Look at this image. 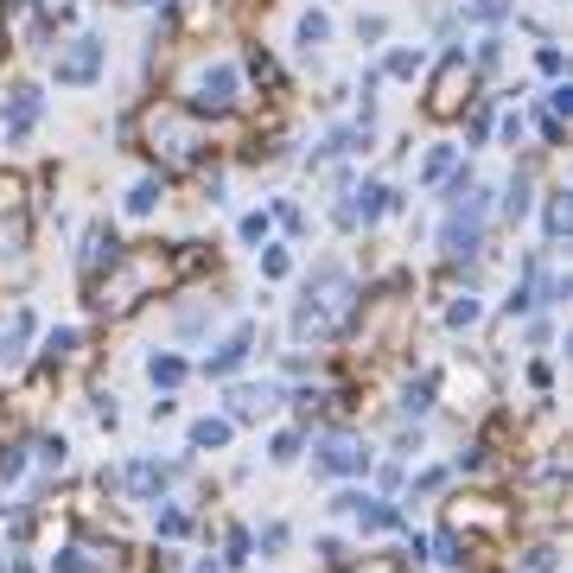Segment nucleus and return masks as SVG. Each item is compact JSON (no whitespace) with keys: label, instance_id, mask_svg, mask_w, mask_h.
I'll list each match as a JSON object with an SVG mask.
<instances>
[{"label":"nucleus","instance_id":"obj_1","mask_svg":"<svg viewBox=\"0 0 573 573\" xmlns=\"http://www.w3.org/2000/svg\"><path fill=\"white\" fill-rule=\"evenodd\" d=\"M357 319H363V287H357V274L344 268V262H319V268L306 274L300 300H293L287 332H293L300 351H319V344L351 338Z\"/></svg>","mask_w":573,"mask_h":573},{"label":"nucleus","instance_id":"obj_2","mask_svg":"<svg viewBox=\"0 0 573 573\" xmlns=\"http://www.w3.org/2000/svg\"><path fill=\"white\" fill-rule=\"evenodd\" d=\"M134 128H141V141H147V153L153 160H166V166H198L204 160V147L217 141V128L223 121H204V115H191V109H179L172 96H153L141 115H128Z\"/></svg>","mask_w":573,"mask_h":573},{"label":"nucleus","instance_id":"obj_3","mask_svg":"<svg viewBox=\"0 0 573 573\" xmlns=\"http://www.w3.org/2000/svg\"><path fill=\"white\" fill-rule=\"evenodd\" d=\"M172 102L204 121H230L242 102H249V83H242V64L236 58H211V51H198V58L185 64L179 77H172Z\"/></svg>","mask_w":573,"mask_h":573},{"label":"nucleus","instance_id":"obj_4","mask_svg":"<svg viewBox=\"0 0 573 573\" xmlns=\"http://www.w3.org/2000/svg\"><path fill=\"white\" fill-rule=\"evenodd\" d=\"M172 274H179V255L172 249H121V262L102 274V281H90V306L96 312H128L153 300V287H166Z\"/></svg>","mask_w":573,"mask_h":573},{"label":"nucleus","instance_id":"obj_5","mask_svg":"<svg viewBox=\"0 0 573 573\" xmlns=\"http://www.w3.org/2000/svg\"><path fill=\"white\" fill-rule=\"evenodd\" d=\"M491 217H497V191H491V185H472L465 198H446V204H440V236H433V249H440L453 268L478 262L484 242H491Z\"/></svg>","mask_w":573,"mask_h":573},{"label":"nucleus","instance_id":"obj_6","mask_svg":"<svg viewBox=\"0 0 573 573\" xmlns=\"http://www.w3.org/2000/svg\"><path fill=\"white\" fill-rule=\"evenodd\" d=\"M472 96H478V77H472V64H465V45L433 51V64L421 77V115L427 121H459L472 109Z\"/></svg>","mask_w":573,"mask_h":573},{"label":"nucleus","instance_id":"obj_7","mask_svg":"<svg viewBox=\"0 0 573 573\" xmlns=\"http://www.w3.org/2000/svg\"><path fill=\"white\" fill-rule=\"evenodd\" d=\"M306 446H312V472L338 478V484L370 478V465H376V453L363 446V433H351V427H319V433L306 427Z\"/></svg>","mask_w":573,"mask_h":573},{"label":"nucleus","instance_id":"obj_8","mask_svg":"<svg viewBox=\"0 0 573 573\" xmlns=\"http://www.w3.org/2000/svg\"><path fill=\"white\" fill-rule=\"evenodd\" d=\"M102 71H109V39L102 32H71L51 51V83L58 90H96Z\"/></svg>","mask_w":573,"mask_h":573},{"label":"nucleus","instance_id":"obj_9","mask_svg":"<svg viewBox=\"0 0 573 573\" xmlns=\"http://www.w3.org/2000/svg\"><path fill=\"white\" fill-rule=\"evenodd\" d=\"M39 121H45V83H7L0 90V141L7 147L32 141Z\"/></svg>","mask_w":573,"mask_h":573},{"label":"nucleus","instance_id":"obj_10","mask_svg":"<svg viewBox=\"0 0 573 573\" xmlns=\"http://www.w3.org/2000/svg\"><path fill=\"white\" fill-rule=\"evenodd\" d=\"M255 344H262V325H255V319H236V325H230V332H223V338L211 344V357H204V363H198V370H204V376H211V382H236L242 370H249V357H255Z\"/></svg>","mask_w":573,"mask_h":573},{"label":"nucleus","instance_id":"obj_11","mask_svg":"<svg viewBox=\"0 0 573 573\" xmlns=\"http://www.w3.org/2000/svg\"><path fill=\"white\" fill-rule=\"evenodd\" d=\"M287 402V389H281V382H249V376H242V382H223V421H230V427H242V421H262V414H274V408H281Z\"/></svg>","mask_w":573,"mask_h":573},{"label":"nucleus","instance_id":"obj_12","mask_svg":"<svg viewBox=\"0 0 573 573\" xmlns=\"http://www.w3.org/2000/svg\"><path fill=\"white\" fill-rule=\"evenodd\" d=\"M121 262V236H115V223L109 217H90V230H83V242H77V274H83V287L90 281H102Z\"/></svg>","mask_w":573,"mask_h":573},{"label":"nucleus","instance_id":"obj_13","mask_svg":"<svg viewBox=\"0 0 573 573\" xmlns=\"http://www.w3.org/2000/svg\"><path fill=\"white\" fill-rule=\"evenodd\" d=\"M427 64H433V45H427V39H395V45H382V51H376L382 83H421V77H427Z\"/></svg>","mask_w":573,"mask_h":573},{"label":"nucleus","instance_id":"obj_14","mask_svg":"<svg viewBox=\"0 0 573 573\" xmlns=\"http://www.w3.org/2000/svg\"><path fill=\"white\" fill-rule=\"evenodd\" d=\"M223 319H230V300H185L179 312H172V338L198 344V338H211Z\"/></svg>","mask_w":573,"mask_h":573},{"label":"nucleus","instance_id":"obj_15","mask_svg":"<svg viewBox=\"0 0 573 573\" xmlns=\"http://www.w3.org/2000/svg\"><path fill=\"white\" fill-rule=\"evenodd\" d=\"M332 39H338V20H332L325 7H300V13H293V45H300V58H306V64L319 58V51L332 45Z\"/></svg>","mask_w":573,"mask_h":573},{"label":"nucleus","instance_id":"obj_16","mask_svg":"<svg viewBox=\"0 0 573 573\" xmlns=\"http://www.w3.org/2000/svg\"><path fill=\"white\" fill-rule=\"evenodd\" d=\"M529 211H535V160H516V172L503 179L497 217H503V223H516V217H529Z\"/></svg>","mask_w":573,"mask_h":573},{"label":"nucleus","instance_id":"obj_17","mask_svg":"<svg viewBox=\"0 0 573 573\" xmlns=\"http://www.w3.org/2000/svg\"><path fill=\"white\" fill-rule=\"evenodd\" d=\"M26 338H39V312H32V306H13L7 332H0V370H7V376L26 363Z\"/></svg>","mask_w":573,"mask_h":573},{"label":"nucleus","instance_id":"obj_18","mask_svg":"<svg viewBox=\"0 0 573 573\" xmlns=\"http://www.w3.org/2000/svg\"><path fill=\"white\" fill-rule=\"evenodd\" d=\"M440 408V376H408L395 389V421H427Z\"/></svg>","mask_w":573,"mask_h":573},{"label":"nucleus","instance_id":"obj_19","mask_svg":"<svg viewBox=\"0 0 573 573\" xmlns=\"http://www.w3.org/2000/svg\"><path fill=\"white\" fill-rule=\"evenodd\" d=\"M465 160V147L459 141H433L427 153H421V166H414V185H421V191H440L446 185V172H453Z\"/></svg>","mask_w":573,"mask_h":573},{"label":"nucleus","instance_id":"obj_20","mask_svg":"<svg viewBox=\"0 0 573 573\" xmlns=\"http://www.w3.org/2000/svg\"><path fill=\"white\" fill-rule=\"evenodd\" d=\"M166 172H141V179H134L128 191H121V217H153L166 204Z\"/></svg>","mask_w":573,"mask_h":573},{"label":"nucleus","instance_id":"obj_21","mask_svg":"<svg viewBox=\"0 0 573 573\" xmlns=\"http://www.w3.org/2000/svg\"><path fill=\"white\" fill-rule=\"evenodd\" d=\"M535 204H542V249H561V242H567V223H573V204H567V185H548L542 191V198H535Z\"/></svg>","mask_w":573,"mask_h":573},{"label":"nucleus","instance_id":"obj_22","mask_svg":"<svg viewBox=\"0 0 573 573\" xmlns=\"http://www.w3.org/2000/svg\"><path fill=\"white\" fill-rule=\"evenodd\" d=\"M236 64H242V83L255 77L262 90H287V71L274 64V51H268L262 39H249V45H242V58H236Z\"/></svg>","mask_w":573,"mask_h":573},{"label":"nucleus","instance_id":"obj_23","mask_svg":"<svg viewBox=\"0 0 573 573\" xmlns=\"http://www.w3.org/2000/svg\"><path fill=\"white\" fill-rule=\"evenodd\" d=\"M503 58H510V32H478V39L465 45V64H472L478 83L491 77V71H503Z\"/></svg>","mask_w":573,"mask_h":573},{"label":"nucleus","instance_id":"obj_24","mask_svg":"<svg viewBox=\"0 0 573 573\" xmlns=\"http://www.w3.org/2000/svg\"><path fill=\"white\" fill-rule=\"evenodd\" d=\"M230 440H236V427L223 421V414H198V421L185 427V453H223Z\"/></svg>","mask_w":573,"mask_h":573},{"label":"nucleus","instance_id":"obj_25","mask_svg":"<svg viewBox=\"0 0 573 573\" xmlns=\"http://www.w3.org/2000/svg\"><path fill=\"white\" fill-rule=\"evenodd\" d=\"M459 20L478 32H503L516 20V0H459Z\"/></svg>","mask_w":573,"mask_h":573},{"label":"nucleus","instance_id":"obj_26","mask_svg":"<svg viewBox=\"0 0 573 573\" xmlns=\"http://www.w3.org/2000/svg\"><path fill=\"white\" fill-rule=\"evenodd\" d=\"M185 376H191V363H185L179 351H153V357H147V382H153L160 395H179Z\"/></svg>","mask_w":573,"mask_h":573},{"label":"nucleus","instance_id":"obj_27","mask_svg":"<svg viewBox=\"0 0 573 573\" xmlns=\"http://www.w3.org/2000/svg\"><path fill=\"white\" fill-rule=\"evenodd\" d=\"M459 121H465V147H491V121H497V96H472V109H465Z\"/></svg>","mask_w":573,"mask_h":573},{"label":"nucleus","instance_id":"obj_28","mask_svg":"<svg viewBox=\"0 0 573 573\" xmlns=\"http://www.w3.org/2000/svg\"><path fill=\"white\" fill-rule=\"evenodd\" d=\"M77 344H83L77 325H58V332H45V338H39V363H45V370H58V363H71V357H77Z\"/></svg>","mask_w":573,"mask_h":573},{"label":"nucleus","instance_id":"obj_29","mask_svg":"<svg viewBox=\"0 0 573 573\" xmlns=\"http://www.w3.org/2000/svg\"><path fill=\"white\" fill-rule=\"evenodd\" d=\"M491 134H497V147H523L529 141V121H523V102H503V109H497V121H491Z\"/></svg>","mask_w":573,"mask_h":573},{"label":"nucleus","instance_id":"obj_30","mask_svg":"<svg viewBox=\"0 0 573 573\" xmlns=\"http://www.w3.org/2000/svg\"><path fill=\"white\" fill-rule=\"evenodd\" d=\"M249 535H255V554H262V561H281V554L293 548V523H281V516L262 523V529H249Z\"/></svg>","mask_w":573,"mask_h":573},{"label":"nucleus","instance_id":"obj_31","mask_svg":"<svg viewBox=\"0 0 573 573\" xmlns=\"http://www.w3.org/2000/svg\"><path fill=\"white\" fill-rule=\"evenodd\" d=\"M427 561H433V567H446V573H459V567H465V535L440 529V535L427 542Z\"/></svg>","mask_w":573,"mask_h":573},{"label":"nucleus","instance_id":"obj_32","mask_svg":"<svg viewBox=\"0 0 573 573\" xmlns=\"http://www.w3.org/2000/svg\"><path fill=\"white\" fill-rule=\"evenodd\" d=\"M523 121H529L535 134H542V147H561V141H567V121H554L535 96H523Z\"/></svg>","mask_w":573,"mask_h":573},{"label":"nucleus","instance_id":"obj_33","mask_svg":"<svg viewBox=\"0 0 573 573\" xmlns=\"http://www.w3.org/2000/svg\"><path fill=\"white\" fill-rule=\"evenodd\" d=\"M478 319H484V300H478V293H472V287L453 293V306H446V332H472Z\"/></svg>","mask_w":573,"mask_h":573},{"label":"nucleus","instance_id":"obj_34","mask_svg":"<svg viewBox=\"0 0 573 573\" xmlns=\"http://www.w3.org/2000/svg\"><path fill=\"white\" fill-rule=\"evenodd\" d=\"M26 465H32V440H7V446H0V491L26 478Z\"/></svg>","mask_w":573,"mask_h":573},{"label":"nucleus","instance_id":"obj_35","mask_svg":"<svg viewBox=\"0 0 573 573\" xmlns=\"http://www.w3.org/2000/svg\"><path fill=\"white\" fill-rule=\"evenodd\" d=\"M351 39H357L363 51H382V45H389V13H357V20H351Z\"/></svg>","mask_w":573,"mask_h":573},{"label":"nucleus","instance_id":"obj_36","mask_svg":"<svg viewBox=\"0 0 573 573\" xmlns=\"http://www.w3.org/2000/svg\"><path fill=\"white\" fill-rule=\"evenodd\" d=\"M153 529H160L166 542H179V535H191V510H185V503H172V497H160V516H153Z\"/></svg>","mask_w":573,"mask_h":573},{"label":"nucleus","instance_id":"obj_37","mask_svg":"<svg viewBox=\"0 0 573 573\" xmlns=\"http://www.w3.org/2000/svg\"><path fill=\"white\" fill-rule=\"evenodd\" d=\"M300 453H306V427H281V433L268 440V459H274V465H293Z\"/></svg>","mask_w":573,"mask_h":573},{"label":"nucleus","instance_id":"obj_38","mask_svg":"<svg viewBox=\"0 0 573 573\" xmlns=\"http://www.w3.org/2000/svg\"><path fill=\"white\" fill-rule=\"evenodd\" d=\"M293 274V242H262V281H287Z\"/></svg>","mask_w":573,"mask_h":573},{"label":"nucleus","instance_id":"obj_39","mask_svg":"<svg viewBox=\"0 0 573 573\" xmlns=\"http://www.w3.org/2000/svg\"><path fill=\"white\" fill-rule=\"evenodd\" d=\"M535 71H542L548 83L567 77V51H561V39H542V45H535Z\"/></svg>","mask_w":573,"mask_h":573},{"label":"nucleus","instance_id":"obj_40","mask_svg":"<svg viewBox=\"0 0 573 573\" xmlns=\"http://www.w3.org/2000/svg\"><path fill=\"white\" fill-rule=\"evenodd\" d=\"M20 211H32V204H26V179H20V172H0V217H20Z\"/></svg>","mask_w":573,"mask_h":573},{"label":"nucleus","instance_id":"obj_41","mask_svg":"<svg viewBox=\"0 0 573 573\" xmlns=\"http://www.w3.org/2000/svg\"><path fill=\"white\" fill-rule=\"evenodd\" d=\"M32 453H39L45 472H64V459H71V440H64V433H45V440H32Z\"/></svg>","mask_w":573,"mask_h":573},{"label":"nucleus","instance_id":"obj_42","mask_svg":"<svg viewBox=\"0 0 573 573\" xmlns=\"http://www.w3.org/2000/svg\"><path fill=\"white\" fill-rule=\"evenodd\" d=\"M535 102H542V109H548L554 121H567V115H573V77H561V83H548V90L535 96Z\"/></svg>","mask_w":573,"mask_h":573},{"label":"nucleus","instance_id":"obj_43","mask_svg":"<svg viewBox=\"0 0 573 573\" xmlns=\"http://www.w3.org/2000/svg\"><path fill=\"white\" fill-rule=\"evenodd\" d=\"M446 484H453V465H421L414 472V497H440Z\"/></svg>","mask_w":573,"mask_h":573},{"label":"nucleus","instance_id":"obj_44","mask_svg":"<svg viewBox=\"0 0 573 573\" xmlns=\"http://www.w3.org/2000/svg\"><path fill=\"white\" fill-rule=\"evenodd\" d=\"M236 236H242V242H249V249H255V242H268V236H274V217H268V211H242Z\"/></svg>","mask_w":573,"mask_h":573},{"label":"nucleus","instance_id":"obj_45","mask_svg":"<svg viewBox=\"0 0 573 573\" xmlns=\"http://www.w3.org/2000/svg\"><path fill=\"white\" fill-rule=\"evenodd\" d=\"M370 472H376V484H382V497L408 484V465H402V459H382V465H370Z\"/></svg>","mask_w":573,"mask_h":573},{"label":"nucleus","instance_id":"obj_46","mask_svg":"<svg viewBox=\"0 0 573 573\" xmlns=\"http://www.w3.org/2000/svg\"><path fill=\"white\" fill-rule=\"evenodd\" d=\"M268 217H274V223H281V230H287V236H300V230H306V211H300V204H293V198H281V204H274V211H268Z\"/></svg>","mask_w":573,"mask_h":573},{"label":"nucleus","instance_id":"obj_47","mask_svg":"<svg viewBox=\"0 0 573 573\" xmlns=\"http://www.w3.org/2000/svg\"><path fill=\"white\" fill-rule=\"evenodd\" d=\"M319 554H325V567H332V573L351 567V542H338V535H319Z\"/></svg>","mask_w":573,"mask_h":573},{"label":"nucleus","instance_id":"obj_48","mask_svg":"<svg viewBox=\"0 0 573 573\" xmlns=\"http://www.w3.org/2000/svg\"><path fill=\"white\" fill-rule=\"evenodd\" d=\"M554 561H561V554H554V542H535V548L523 554V573H554Z\"/></svg>","mask_w":573,"mask_h":573},{"label":"nucleus","instance_id":"obj_49","mask_svg":"<svg viewBox=\"0 0 573 573\" xmlns=\"http://www.w3.org/2000/svg\"><path fill=\"white\" fill-rule=\"evenodd\" d=\"M523 338H529V344H548V338H554V312H535V319L523 325Z\"/></svg>","mask_w":573,"mask_h":573},{"label":"nucleus","instance_id":"obj_50","mask_svg":"<svg viewBox=\"0 0 573 573\" xmlns=\"http://www.w3.org/2000/svg\"><path fill=\"white\" fill-rule=\"evenodd\" d=\"M529 382L548 395V389H554V363H548V357H535V363H529Z\"/></svg>","mask_w":573,"mask_h":573},{"label":"nucleus","instance_id":"obj_51","mask_svg":"<svg viewBox=\"0 0 573 573\" xmlns=\"http://www.w3.org/2000/svg\"><path fill=\"white\" fill-rule=\"evenodd\" d=\"M96 421H102V427H115V421H121V408H115V395H96Z\"/></svg>","mask_w":573,"mask_h":573},{"label":"nucleus","instance_id":"obj_52","mask_svg":"<svg viewBox=\"0 0 573 573\" xmlns=\"http://www.w3.org/2000/svg\"><path fill=\"white\" fill-rule=\"evenodd\" d=\"M191 573H230V567H223L217 554H204V561H191Z\"/></svg>","mask_w":573,"mask_h":573}]
</instances>
